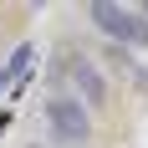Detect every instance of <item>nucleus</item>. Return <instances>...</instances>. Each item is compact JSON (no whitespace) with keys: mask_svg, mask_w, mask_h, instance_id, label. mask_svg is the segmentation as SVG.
Returning a JSON list of instances; mask_svg holds the SVG:
<instances>
[{"mask_svg":"<svg viewBox=\"0 0 148 148\" xmlns=\"http://www.w3.org/2000/svg\"><path fill=\"white\" fill-rule=\"evenodd\" d=\"M138 10H143V21H148V5H138Z\"/></svg>","mask_w":148,"mask_h":148,"instance_id":"4","label":"nucleus"},{"mask_svg":"<svg viewBox=\"0 0 148 148\" xmlns=\"http://www.w3.org/2000/svg\"><path fill=\"white\" fill-rule=\"evenodd\" d=\"M72 87H77V102L92 107V102H102L107 97V82H102V66L87 56H72Z\"/></svg>","mask_w":148,"mask_h":148,"instance_id":"3","label":"nucleus"},{"mask_svg":"<svg viewBox=\"0 0 148 148\" xmlns=\"http://www.w3.org/2000/svg\"><path fill=\"white\" fill-rule=\"evenodd\" d=\"M92 26L102 31L107 41H118V46H148L143 10H128V5H92Z\"/></svg>","mask_w":148,"mask_h":148,"instance_id":"2","label":"nucleus"},{"mask_svg":"<svg viewBox=\"0 0 148 148\" xmlns=\"http://www.w3.org/2000/svg\"><path fill=\"white\" fill-rule=\"evenodd\" d=\"M46 138L56 148H82L92 138V118H87V107L77 102L72 92H56L46 102Z\"/></svg>","mask_w":148,"mask_h":148,"instance_id":"1","label":"nucleus"}]
</instances>
